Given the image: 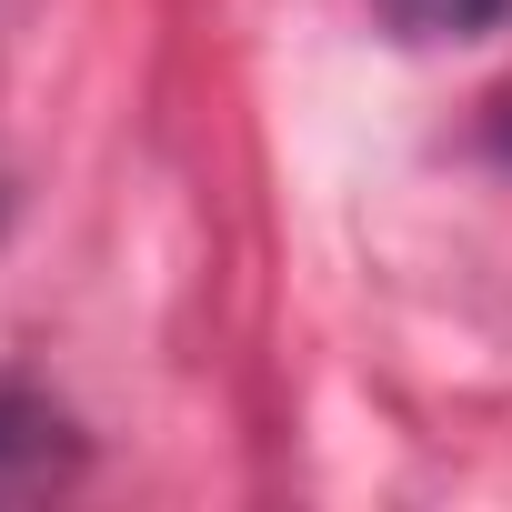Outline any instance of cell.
Listing matches in <instances>:
<instances>
[{
  "mask_svg": "<svg viewBox=\"0 0 512 512\" xmlns=\"http://www.w3.org/2000/svg\"><path fill=\"white\" fill-rule=\"evenodd\" d=\"M61 462V412H41L31 392L0 382V482H41Z\"/></svg>",
  "mask_w": 512,
  "mask_h": 512,
  "instance_id": "6da1fadb",
  "label": "cell"
},
{
  "mask_svg": "<svg viewBox=\"0 0 512 512\" xmlns=\"http://www.w3.org/2000/svg\"><path fill=\"white\" fill-rule=\"evenodd\" d=\"M492 151H502V161H512V101H502V121H492Z\"/></svg>",
  "mask_w": 512,
  "mask_h": 512,
  "instance_id": "3957f363",
  "label": "cell"
},
{
  "mask_svg": "<svg viewBox=\"0 0 512 512\" xmlns=\"http://www.w3.org/2000/svg\"><path fill=\"white\" fill-rule=\"evenodd\" d=\"M382 21L402 41H482L512 21V0H382Z\"/></svg>",
  "mask_w": 512,
  "mask_h": 512,
  "instance_id": "7a4b0ae2",
  "label": "cell"
}]
</instances>
